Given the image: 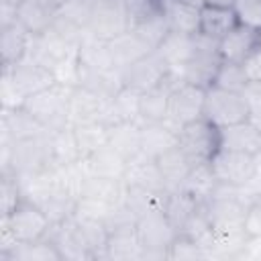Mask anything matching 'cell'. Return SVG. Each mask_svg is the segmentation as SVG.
<instances>
[{
	"mask_svg": "<svg viewBox=\"0 0 261 261\" xmlns=\"http://www.w3.org/2000/svg\"><path fill=\"white\" fill-rule=\"evenodd\" d=\"M73 86L55 82L49 88L29 96L22 108L49 133L61 130L69 124V96Z\"/></svg>",
	"mask_w": 261,
	"mask_h": 261,
	"instance_id": "6da1fadb",
	"label": "cell"
},
{
	"mask_svg": "<svg viewBox=\"0 0 261 261\" xmlns=\"http://www.w3.org/2000/svg\"><path fill=\"white\" fill-rule=\"evenodd\" d=\"M220 65H222V57L218 51V41L208 39L202 33H198L194 35V51L188 63L181 67L179 77L188 84L210 88Z\"/></svg>",
	"mask_w": 261,
	"mask_h": 261,
	"instance_id": "7a4b0ae2",
	"label": "cell"
},
{
	"mask_svg": "<svg viewBox=\"0 0 261 261\" xmlns=\"http://www.w3.org/2000/svg\"><path fill=\"white\" fill-rule=\"evenodd\" d=\"M137 237L143 247V259H167V249L177 237L175 226L163 210L143 214L135 220Z\"/></svg>",
	"mask_w": 261,
	"mask_h": 261,
	"instance_id": "3957f363",
	"label": "cell"
},
{
	"mask_svg": "<svg viewBox=\"0 0 261 261\" xmlns=\"http://www.w3.org/2000/svg\"><path fill=\"white\" fill-rule=\"evenodd\" d=\"M177 145L192 163H208L220 149V128L204 116L196 118L179 128Z\"/></svg>",
	"mask_w": 261,
	"mask_h": 261,
	"instance_id": "277c9868",
	"label": "cell"
},
{
	"mask_svg": "<svg viewBox=\"0 0 261 261\" xmlns=\"http://www.w3.org/2000/svg\"><path fill=\"white\" fill-rule=\"evenodd\" d=\"M204 118H208L218 128L249 120V106L243 92H230L218 86L206 88Z\"/></svg>",
	"mask_w": 261,
	"mask_h": 261,
	"instance_id": "5b68a950",
	"label": "cell"
},
{
	"mask_svg": "<svg viewBox=\"0 0 261 261\" xmlns=\"http://www.w3.org/2000/svg\"><path fill=\"white\" fill-rule=\"evenodd\" d=\"M0 220L10 228V232L14 234L16 243L18 245H24V243H37V241H43L53 222L51 218L33 202L24 200L6 216H0Z\"/></svg>",
	"mask_w": 261,
	"mask_h": 261,
	"instance_id": "8992f818",
	"label": "cell"
},
{
	"mask_svg": "<svg viewBox=\"0 0 261 261\" xmlns=\"http://www.w3.org/2000/svg\"><path fill=\"white\" fill-rule=\"evenodd\" d=\"M53 165V155H51V133L37 135L31 139H20L12 141L10 149V165L8 171L14 175L22 173H33L41 171ZM4 173V171H0Z\"/></svg>",
	"mask_w": 261,
	"mask_h": 261,
	"instance_id": "52a82bcc",
	"label": "cell"
},
{
	"mask_svg": "<svg viewBox=\"0 0 261 261\" xmlns=\"http://www.w3.org/2000/svg\"><path fill=\"white\" fill-rule=\"evenodd\" d=\"M130 14L122 0H94L88 35L102 41H112L130 29Z\"/></svg>",
	"mask_w": 261,
	"mask_h": 261,
	"instance_id": "ba28073f",
	"label": "cell"
},
{
	"mask_svg": "<svg viewBox=\"0 0 261 261\" xmlns=\"http://www.w3.org/2000/svg\"><path fill=\"white\" fill-rule=\"evenodd\" d=\"M257 157L251 153L230 151V149H218L214 157L210 159L212 171L220 184L228 186H247L257 169Z\"/></svg>",
	"mask_w": 261,
	"mask_h": 261,
	"instance_id": "9c48e42d",
	"label": "cell"
},
{
	"mask_svg": "<svg viewBox=\"0 0 261 261\" xmlns=\"http://www.w3.org/2000/svg\"><path fill=\"white\" fill-rule=\"evenodd\" d=\"M204 100H206V88L181 82L169 98L165 122L171 124L175 130H179L184 124H188L196 118H202L204 116Z\"/></svg>",
	"mask_w": 261,
	"mask_h": 261,
	"instance_id": "30bf717a",
	"label": "cell"
},
{
	"mask_svg": "<svg viewBox=\"0 0 261 261\" xmlns=\"http://www.w3.org/2000/svg\"><path fill=\"white\" fill-rule=\"evenodd\" d=\"M184 80L175 73V71H167L165 77L149 88L147 92L141 94V108H139V124H147V122H161L167 116V108H169V98L173 94V90L181 84Z\"/></svg>",
	"mask_w": 261,
	"mask_h": 261,
	"instance_id": "8fae6325",
	"label": "cell"
},
{
	"mask_svg": "<svg viewBox=\"0 0 261 261\" xmlns=\"http://www.w3.org/2000/svg\"><path fill=\"white\" fill-rule=\"evenodd\" d=\"M167 71H169V67L161 59V55L157 51H151L149 55L141 57L139 61H135L122 69V86H128L143 94L149 88L157 86L165 77Z\"/></svg>",
	"mask_w": 261,
	"mask_h": 261,
	"instance_id": "7c38bea8",
	"label": "cell"
},
{
	"mask_svg": "<svg viewBox=\"0 0 261 261\" xmlns=\"http://www.w3.org/2000/svg\"><path fill=\"white\" fill-rule=\"evenodd\" d=\"M55 249L61 255V261H94L92 251L88 249L82 232L77 230L73 218H65L61 222H55L47 234Z\"/></svg>",
	"mask_w": 261,
	"mask_h": 261,
	"instance_id": "4fadbf2b",
	"label": "cell"
},
{
	"mask_svg": "<svg viewBox=\"0 0 261 261\" xmlns=\"http://www.w3.org/2000/svg\"><path fill=\"white\" fill-rule=\"evenodd\" d=\"M257 47H261V31L241 22L226 37L218 41V51L222 61H234V63H245V59Z\"/></svg>",
	"mask_w": 261,
	"mask_h": 261,
	"instance_id": "5bb4252c",
	"label": "cell"
},
{
	"mask_svg": "<svg viewBox=\"0 0 261 261\" xmlns=\"http://www.w3.org/2000/svg\"><path fill=\"white\" fill-rule=\"evenodd\" d=\"M106 259H114V261L143 259V247L139 243L135 222H120L110 226L106 239Z\"/></svg>",
	"mask_w": 261,
	"mask_h": 261,
	"instance_id": "9a60e30c",
	"label": "cell"
},
{
	"mask_svg": "<svg viewBox=\"0 0 261 261\" xmlns=\"http://www.w3.org/2000/svg\"><path fill=\"white\" fill-rule=\"evenodd\" d=\"M106 100L108 98H104L84 86H73L71 96H69V124L75 126V124L94 122V120L104 122Z\"/></svg>",
	"mask_w": 261,
	"mask_h": 261,
	"instance_id": "2e32d148",
	"label": "cell"
},
{
	"mask_svg": "<svg viewBox=\"0 0 261 261\" xmlns=\"http://www.w3.org/2000/svg\"><path fill=\"white\" fill-rule=\"evenodd\" d=\"M6 69H10L12 80L18 86V90L24 94V98H29L57 82L49 67L41 65L39 61L31 59V57H24L22 61H18L16 65L6 67Z\"/></svg>",
	"mask_w": 261,
	"mask_h": 261,
	"instance_id": "e0dca14e",
	"label": "cell"
},
{
	"mask_svg": "<svg viewBox=\"0 0 261 261\" xmlns=\"http://www.w3.org/2000/svg\"><path fill=\"white\" fill-rule=\"evenodd\" d=\"M161 14L171 33L198 35L200 33V10L202 6L181 0H159Z\"/></svg>",
	"mask_w": 261,
	"mask_h": 261,
	"instance_id": "ac0fdd59",
	"label": "cell"
},
{
	"mask_svg": "<svg viewBox=\"0 0 261 261\" xmlns=\"http://www.w3.org/2000/svg\"><path fill=\"white\" fill-rule=\"evenodd\" d=\"M126 186L141 188V190H153V192H169L165 186V179L161 175V169L155 159L139 153L135 159L128 161L126 173L122 177Z\"/></svg>",
	"mask_w": 261,
	"mask_h": 261,
	"instance_id": "d6986e66",
	"label": "cell"
},
{
	"mask_svg": "<svg viewBox=\"0 0 261 261\" xmlns=\"http://www.w3.org/2000/svg\"><path fill=\"white\" fill-rule=\"evenodd\" d=\"M31 35L29 31L18 22L2 24L0 27V67H12L18 61H22L29 53Z\"/></svg>",
	"mask_w": 261,
	"mask_h": 261,
	"instance_id": "ffe728a7",
	"label": "cell"
},
{
	"mask_svg": "<svg viewBox=\"0 0 261 261\" xmlns=\"http://www.w3.org/2000/svg\"><path fill=\"white\" fill-rule=\"evenodd\" d=\"M108 47H110L112 61H114V65H116L120 71H122L124 67H128L130 63L139 61L141 57L149 55L151 51H155V49L149 47V43H147L135 29H128V31H124L122 35H118V37H114L112 41H108Z\"/></svg>",
	"mask_w": 261,
	"mask_h": 261,
	"instance_id": "44dd1931",
	"label": "cell"
},
{
	"mask_svg": "<svg viewBox=\"0 0 261 261\" xmlns=\"http://www.w3.org/2000/svg\"><path fill=\"white\" fill-rule=\"evenodd\" d=\"M177 135L179 130H175L165 120L141 124V153L151 159H159L177 145Z\"/></svg>",
	"mask_w": 261,
	"mask_h": 261,
	"instance_id": "7402d4cb",
	"label": "cell"
},
{
	"mask_svg": "<svg viewBox=\"0 0 261 261\" xmlns=\"http://www.w3.org/2000/svg\"><path fill=\"white\" fill-rule=\"evenodd\" d=\"M220 147L251 155H261V130L251 122H239L220 128Z\"/></svg>",
	"mask_w": 261,
	"mask_h": 261,
	"instance_id": "603a6c76",
	"label": "cell"
},
{
	"mask_svg": "<svg viewBox=\"0 0 261 261\" xmlns=\"http://www.w3.org/2000/svg\"><path fill=\"white\" fill-rule=\"evenodd\" d=\"M200 206H202L200 200H196L186 190L177 188V190H169L163 212L169 218V222L175 226V230L177 232H184L188 228V224L192 222V218L198 214Z\"/></svg>",
	"mask_w": 261,
	"mask_h": 261,
	"instance_id": "cb8c5ba5",
	"label": "cell"
},
{
	"mask_svg": "<svg viewBox=\"0 0 261 261\" xmlns=\"http://www.w3.org/2000/svg\"><path fill=\"white\" fill-rule=\"evenodd\" d=\"M49 133L45 126H41L24 108H12L0 112V135L10 137L12 141L31 139L37 135Z\"/></svg>",
	"mask_w": 261,
	"mask_h": 261,
	"instance_id": "d4e9b609",
	"label": "cell"
},
{
	"mask_svg": "<svg viewBox=\"0 0 261 261\" xmlns=\"http://www.w3.org/2000/svg\"><path fill=\"white\" fill-rule=\"evenodd\" d=\"M108 145L126 161L141 153V124L137 120H122L108 124Z\"/></svg>",
	"mask_w": 261,
	"mask_h": 261,
	"instance_id": "484cf974",
	"label": "cell"
},
{
	"mask_svg": "<svg viewBox=\"0 0 261 261\" xmlns=\"http://www.w3.org/2000/svg\"><path fill=\"white\" fill-rule=\"evenodd\" d=\"M155 51L167 63L169 71H175L179 75L181 67L188 63V59L194 51V35H181V33H171L169 31Z\"/></svg>",
	"mask_w": 261,
	"mask_h": 261,
	"instance_id": "4316f807",
	"label": "cell"
},
{
	"mask_svg": "<svg viewBox=\"0 0 261 261\" xmlns=\"http://www.w3.org/2000/svg\"><path fill=\"white\" fill-rule=\"evenodd\" d=\"M139 108H141V92L122 86L114 96L106 100V112H104V122L114 124L122 120H137L139 118Z\"/></svg>",
	"mask_w": 261,
	"mask_h": 261,
	"instance_id": "83f0119b",
	"label": "cell"
},
{
	"mask_svg": "<svg viewBox=\"0 0 261 261\" xmlns=\"http://www.w3.org/2000/svg\"><path fill=\"white\" fill-rule=\"evenodd\" d=\"M84 163L90 175L110 177V179H122L126 173V165H128V161L120 153H116L110 145H104L102 149L84 157Z\"/></svg>",
	"mask_w": 261,
	"mask_h": 261,
	"instance_id": "f1b7e54d",
	"label": "cell"
},
{
	"mask_svg": "<svg viewBox=\"0 0 261 261\" xmlns=\"http://www.w3.org/2000/svg\"><path fill=\"white\" fill-rule=\"evenodd\" d=\"M239 24V16L234 8H214L202 6L200 10V33L208 39L220 41Z\"/></svg>",
	"mask_w": 261,
	"mask_h": 261,
	"instance_id": "f546056e",
	"label": "cell"
},
{
	"mask_svg": "<svg viewBox=\"0 0 261 261\" xmlns=\"http://www.w3.org/2000/svg\"><path fill=\"white\" fill-rule=\"evenodd\" d=\"M55 14H57L55 8L35 2V0H24L16 8V20L29 31V35H41L49 31L55 22Z\"/></svg>",
	"mask_w": 261,
	"mask_h": 261,
	"instance_id": "4dcf8cb0",
	"label": "cell"
},
{
	"mask_svg": "<svg viewBox=\"0 0 261 261\" xmlns=\"http://www.w3.org/2000/svg\"><path fill=\"white\" fill-rule=\"evenodd\" d=\"M77 230L82 232L88 249L92 251L94 259H106V239H108V222L92 216H82V214H71Z\"/></svg>",
	"mask_w": 261,
	"mask_h": 261,
	"instance_id": "1f68e13d",
	"label": "cell"
},
{
	"mask_svg": "<svg viewBox=\"0 0 261 261\" xmlns=\"http://www.w3.org/2000/svg\"><path fill=\"white\" fill-rule=\"evenodd\" d=\"M159 169H161V175L165 179V186L167 190H177L186 175L190 173V169L194 167V163L190 161V157L179 149V145H175L173 149H169L167 153H163L159 159H155Z\"/></svg>",
	"mask_w": 261,
	"mask_h": 261,
	"instance_id": "d6a6232c",
	"label": "cell"
},
{
	"mask_svg": "<svg viewBox=\"0 0 261 261\" xmlns=\"http://www.w3.org/2000/svg\"><path fill=\"white\" fill-rule=\"evenodd\" d=\"M216 186H218V179H216L212 165L208 161V163H194V167L190 169V173L186 175V179L179 188L186 190L188 194H192L196 200L206 202L212 198Z\"/></svg>",
	"mask_w": 261,
	"mask_h": 261,
	"instance_id": "836d02e7",
	"label": "cell"
},
{
	"mask_svg": "<svg viewBox=\"0 0 261 261\" xmlns=\"http://www.w3.org/2000/svg\"><path fill=\"white\" fill-rule=\"evenodd\" d=\"M51 155H53V165L57 167L73 165L82 159L73 126H65L61 130L51 133Z\"/></svg>",
	"mask_w": 261,
	"mask_h": 261,
	"instance_id": "e575fe53",
	"label": "cell"
},
{
	"mask_svg": "<svg viewBox=\"0 0 261 261\" xmlns=\"http://www.w3.org/2000/svg\"><path fill=\"white\" fill-rule=\"evenodd\" d=\"M73 133H75V141H77L82 159L92 155L94 151L102 149L104 145H108V124L102 122V120L75 124Z\"/></svg>",
	"mask_w": 261,
	"mask_h": 261,
	"instance_id": "d590c367",
	"label": "cell"
},
{
	"mask_svg": "<svg viewBox=\"0 0 261 261\" xmlns=\"http://www.w3.org/2000/svg\"><path fill=\"white\" fill-rule=\"evenodd\" d=\"M167 194L169 192H153V190H141V188L126 186V208L133 212L135 218L149 214V212L163 210Z\"/></svg>",
	"mask_w": 261,
	"mask_h": 261,
	"instance_id": "8d00e7d4",
	"label": "cell"
},
{
	"mask_svg": "<svg viewBox=\"0 0 261 261\" xmlns=\"http://www.w3.org/2000/svg\"><path fill=\"white\" fill-rule=\"evenodd\" d=\"M0 261H61V255L51 243V239L45 237L43 241H37V243L16 245Z\"/></svg>",
	"mask_w": 261,
	"mask_h": 261,
	"instance_id": "74e56055",
	"label": "cell"
},
{
	"mask_svg": "<svg viewBox=\"0 0 261 261\" xmlns=\"http://www.w3.org/2000/svg\"><path fill=\"white\" fill-rule=\"evenodd\" d=\"M249 75L245 71L243 63H234V61H222V65L216 71V77L212 82V86L230 90V92H243L249 84Z\"/></svg>",
	"mask_w": 261,
	"mask_h": 261,
	"instance_id": "f35d334b",
	"label": "cell"
},
{
	"mask_svg": "<svg viewBox=\"0 0 261 261\" xmlns=\"http://www.w3.org/2000/svg\"><path fill=\"white\" fill-rule=\"evenodd\" d=\"M167 259H206V251L204 247L190 234L186 232H177V237L173 239V243L167 249Z\"/></svg>",
	"mask_w": 261,
	"mask_h": 261,
	"instance_id": "ab89813d",
	"label": "cell"
},
{
	"mask_svg": "<svg viewBox=\"0 0 261 261\" xmlns=\"http://www.w3.org/2000/svg\"><path fill=\"white\" fill-rule=\"evenodd\" d=\"M22 202V194L14 173L4 171L0 173V216L10 214Z\"/></svg>",
	"mask_w": 261,
	"mask_h": 261,
	"instance_id": "60d3db41",
	"label": "cell"
},
{
	"mask_svg": "<svg viewBox=\"0 0 261 261\" xmlns=\"http://www.w3.org/2000/svg\"><path fill=\"white\" fill-rule=\"evenodd\" d=\"M24 94L18 90V86L12 80L10 69L2 67L0 73V102H2V110H12V108H22L24 104Z\"/></svg>",
	"mask_w": 261,
	"mask_h": 261,
	"instance_id": "b9f144b4",
	"label": "cell"
},
{
	"mask_svg": "<svg viewBox=\"0 0 261 261\" xmlns=\"http://www.w3.org/2000/svg\"><path fill=\"white\" fill-rule=\"evenodd\" d=\"M234 12L241 24L261 31V0H237Z\"/></svg>",
	"mask_w": 261,
	"mask_h": 261,
	"instance_id": "7bdbcfd3",
	"label": "cell"
},
{
	"mask_svg": "<svg viewBox=\"0 0 261 261\" xmlns=\"http://www.w3.org/2000/svg\"><path fill=\"white\" fill-rule=\"evenodd\" d=\"M243 96L249 106V120L261 130V82H249Z\"/></svg>",
	"mask_w": 261,
	"mask_h": 261,
	"instance_id": "ee69618b",
	"label": "cell"
},
{
	"mask_svg": "<svg viewBox=\"0 0 261 261\" xmlns=\"http://www.w3.org/2000/svg\"><path fill=\"white\" fill-rule=\"evenodd\" d=\"M245 71L251 82H261V47H257L247 59H245Z\"/></svg>",
	"mask_w": 261,
	"mask_h": 261,
	"instance_id": "f6af8a7d",
	"label": "cell"
},
{
	"mask_svg": "<svg viewBox=\"0 0 261 261\" xmlns=\"http://www.w3.org/2000/svg\"><path fill=\"white\" fill-rule=\"evenodd\" d=\"M247 232L253 234H261V200H257L251 208H249V216H247Z\"/></svg>",
	"mask_w": 261,
	"mask_h": 261,
	"instance_id": "bcb514c9",
	"label": "cell"
},
{
	"mask_svg": "<svg viewBox=\"0 0 261 261\" xmlns=\"http://www.w3.org/2000/svg\"><path fill=\"white\" fill-rule=\"evenodd\" d=\"M237 0H204L202 6H214V8H234Z\"/></svg>",
	"mask_w": 261,
	"mask_h": 261,
	"instance_id": "7dc6e473",
	"label": "cell"
},
{
	"mask_svg": "<svg viewBox=\"0 0 261 261\" xmlns=\"http://www.w3.org/2000/svg\"><path fill=\"white\" fill-rule=\"evenodd\" d=\"M35 2H41V4H45V6H51V8H59V4H61V0H35Z\"/></svg>",
	"mask_w": 261,
	"mask_h": 261,
	"instance_id": "c3c4849f",
	"label": "cell"
},
{
	"mask_svg": "<svg viewBox=\"0 0 261 261\" xmlns=\"http://www.w3.org/2000/svg\"><path fill=\"white\" fill-rule=\"evenodd\" d=\"M22 2H24V0H0V4H6V6H14V8H18Z\"/></svg>",
	"mask_w": 261,
	"mask_h": 261,
	"instance_id": "681fc988",
	"label": "cell"
},
{
	"mask_svg": "<svg viewBox=\"0 0 261 261\" xmlns=\"http://www.w3.org/2000/svg\"><path fill=\"white\" fill-rule=\"evenodd\" d=\"M181 2H190V4H198V6H202V4H204V0H181Z\"/></svg>",
	"mask_w": 261,
	"mask_h": 261,
	"instance_id": "f907efd6",
	"label": "cell"
}]
</instances>
